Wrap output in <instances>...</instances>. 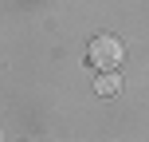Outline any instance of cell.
<instances>
[{"label": "cell", "mask_w": 149, "mask_h": 142, "mask_svg": "<svg viewBox=\"0 0 149 142\" xmlns=\"http://www.w3.org/2000/svg\"><path fill=\"white\" fill-rule=\"evenodd\" d=\"M122 59H126V52H122V44H118L114 36H94V40H90V63L102 67V75L114 71Z\"/></svg>", "instance_id": "obj_1"}, {"label": "cell", "mask_w": 149, "mask_h": 142, "mask_svg": "<svg viewBox=\"0 0 149 142\" xmlns=\"http://www.w3.org/2000/svg\"><path fill=\"white\" fill-rule=\"evenodd\" d=\"M94 91H98V95H118V91H122V79H118L114 71H106V75H98Z\"/></svg>", "instance_id": "obj_2"}]
</instances>
